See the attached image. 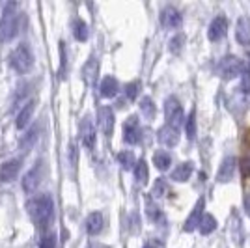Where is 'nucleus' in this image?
I'll use <instances>...</instances> for the list:
<instances>
[{
	"label": "nucleus",
	"mask_w": 250,
	"mask_h": 248,
	"mask_svg": "<svg viewBox=\"0 0 250 248\" xmlns=\"http://www.w3.org/2000/svg\"><path fill=\"white\" fill-rule=\"evenodd\" d=\"M26 209H28L32 222L40 229H45L52 220V215H54V202L49 194H40V196L32 198L26 204Z\"/></svg>",
	"instance_id": "1"
},
{
	"label": "nucleus",
	"mask_w": 250,
	"mask_h": 248,
	"mask_svg": "<svg viewBox=\"0 0 250 248\" xmlns=\"http://www.w3.org/2000/svg\"><path fill=\"white\" fill-rule=\"evenodd\" d=\"M19 32V10L17 4L10 2L2 11L0 17V40L2 41H11Z\"/></svg>",
	"instance_id": "2"
},
{
	"label": "nucleus",
	"mask_w": 250,
	"mask_h": 248,
	"mask_svg": "<svg viewBox=\"0 0 250 248\" xmlns=\"http://www.w3.org/2000/svg\"><path fill=\"white\" fill-rule=\"evenodd\" d=\"M10 65L17 73H21V75H24V73H28L32 69V65H34V56H32L30 47H28L26 43L19 45V47L10 54Z\"/></svg>",
	"instance_id": "3"
},
{
	"label": "nucleus",
	"mask_w": 250,
	"mask_h": 248,
	"mask_svg": "<svg viewBox=\"0 0 250 248\" xmlns=\"http://www.w3.org/2000/svg\"><path fill=\"white\" fill-rule=\"evenodd\" d=\"M219 75L224 79V81H229V79H235L243 73V62H241L237 56H226L219 62V67H217Z\"/></svg>",
	"instance_id": "4"
},
{
	"label": "nucleus",
	"mask_w": 250,
	"mask_h": 248,
	"mask_svg": "<svg viewBox=\"0 0 250 248\" xmlns=\"http://www.w3.org/2000/svg\"><path fill=\"white\" fill-rule=\"evenodd\" d=\"M165 118H167V124L172 127H179L183 122V108L177 101L176 97H168L167 103H165Z\"/></svg>",
	"instance_id": "5"
},
{
	"label": "nucleus",
	"mask_w": 250,
	"mask_h": 248,
	"mask_svg": "<svg viewBox=\"0 0 250 248\" xmlns=\"http://www.w3.org/2000/svg\"><path fill=\"white\" fill-rule=\"evenodd\" d=\"M42 174H43V166L36 165L26 176L22 177V190H24L26 194L36 192V188H38L40 183H42Z\"/></svg>",
	"instance_id": "6"
},
{
	"label": "nucleus",
	"mask_w": 250,
	"mask_h": 248,
	"mask_svg": "<svg viewBox=\"0 0 250 248\" xmlns=\"http://www.w3.org/2000/svg\"><path fill=\"white\" fill-rule=\"evenodd\" d=\"M157 140L167 147H174V145L179 142V129L177 127H172V125H163L157 133Z\"/></svg>",
	"instance_id": "7"
},
{
	"label": "nucleus",
	"mask_w": 250,
	"mask_h": 248,
	"mask_svg": "<svg viewBox=\"0 0 250 248\" xmlns=\"http://www.w3.org/2000/svg\"><path fill=\"white\" fill-rule=\"evenodd\" d=\"M81 140L88 149H92L95 145V127L90 116H84L81 122Z\"/></svg>",
	"instance_id": "8"
},
{
	"label": "nucleus",
	"mask_w": 250,
	"mask_h": 248,
	"mask_svg": "<svg viewBox=\"0 0 250 248\" xmlns=\"http://www.w3.org/2000/svg\"><path fill=\"white\" fill-rule=\"evenodd\" d=\"M124 140L131 145L140 140V125H138V118L136 116H131L124 124Z\"/></svg>",
	"instance_id": "9"
},
{
	"label": "nucleus",
	"mask_w": 250,
	"mask_h": 248,
	"mask_svg": "<svg viewBox=\"0 0 250 248\" xmlns=\"http://www.w3.org/2000/svg\"><path fill=\"white\" fill-rule=\"evenodd\" d=\"M226 32H228V21H226L224 15H219L217 19H213V22H211V26H209L208 30V38L211 41H219V40H222L226 36Z\"/></svg>",
	"instance_id": "10"
},
{
	"label": "nucleus",
	"mask_w": 250,
	"mask_h": 248,
	"mask_svg": "<svg viewBox=\"0 0 250 248\" xmlns=\"http://www.w3.org/2000/svg\"><path fill=\"white\" fill-rule=\"evenodd\" d=\"M97 118H99V129L103 135H110L112 129H114V112L110 110V106H101L99 112H97Z\"/></svg>",
	"instance_id": "11"
},
{
	"label": "nucleus",
	"mask_w": 250,
	"mask_h": 248,
	"mask_svg": "<svg viewBox=\"0 0 250 248\" xmlns=\"http://www.w3.org/2000/svg\"><path fill=\"white\" fill-rule=\"evenodd\" d=\"M235 159L233 157H226L220 165L219 172H217V181L220 183H229L233 179V174H235Z\"/></svg>",
	"instance_id": "12"
},
{
	"label": "nucleus",
	"mask_w": 250,
	"mask_h": 248,
	"mask_svg": "<svg viewBox=\"0 0 250 248\" xmlns=\"http://www.w3.org/2000/svg\"><path fill=\"white\" fill-rule=\"evenodd\" d=\"M204 206H206V202H204V198H200L198 204L194 206L192 213H190V217L187 218V222H185V226H183V229H185V231H192V229H196V227L200 226L202 217L206 215V213H204Z\"/></svg>",
	"instance_id": "13"
},
{
	"label": "nucleus",
	"mask_w": 250,
	"mask_h": 248,
	"mask_svg": "<svg viewBox=\"0 0 250 248\" xmlns=\"http://www.w3.org/2000/svg\"><path fill=\"white\" fill-rule=\"evenodd\" d=\"M235 40L239 45L247 47L250 45V19L249 17H239L237 26H235Z\"/></svg>",
	"instance_id": "14"
},
{
	"label": "nucleus",
	"mask_w": 250,
	"mask_h": 248,
	"mask_svg": "<svg viewBox=\"0 0 250 248\" xmlns=\"http://www.w3.org/2000/svg\"><path fill=\"white\" fill-rule=\"evenodd\" d=\"M19 170H21V161H19V159L8 161V163H4V165L0 166V179L10 183V181H13V179L17 177Z\"/></svg>",
	"instance_id": "15"
},
{
	"label": "nucleus",
	"mask_w": 250,
	"mask_h": 248,
	"mask_svg": "<svg viewBox=\"0 0 250 248\" xmlns=\"http://www.w3.org/2000/svg\"><path fill=\"white\" fill-rule=\"evenodd\" d=\"M161 22L167 26V28H179L181 26V15H179V11L176 8H172V6H168L163 10L161 13Z\"/></svg>",
	"instance_id": "16"
},
{
	"label": "nucleus",
	"mask_w": 250,
	"mask_h": 248,
	"mask_svg": "<svg viewBox=\"0 0 250 248\" xmlns=\"http://www.w3.org/2000/svg\"><path fill=\"white\" fill-rule=\"evenodd\" d=\"M101 229H103V215L99 211L90 213V217L86 218V231L90 235H99Z\"/></svg>",
	"instance_id": "17"
},
{
	"label": "nucleus",
	"mask_w": 250,
	"mask_h": 248,
	"mask_svg": "<svg viewBox=\"0 0 250 248\" xmlns=\"http://www.w3.org/2000/svg\"><path fill=\"white\" fill-rule=\"evenodd\" d=\"M34 106H36V103H34V101H28V103L24 104L21 110H19V114H17V122H15L19 129H24V127L28 125L32 114H34Z\"/></svg>",
	"instance_id": "18"
},
{
	"label": "nucleus",
	"mask_w": 250,
	"mask_h": 248,
	"mask_svg": "<svg viewBox=\"0 0 250 248\" xmlns=\"http://www.w3.org/2000/svg\"><path fill=\"white\" fill-rule=\"evenodd\" d=\"M192 170H194L192 163H181L177 168H174V172H172V179H174V181H179V183H183V181H187L188 177H190Z\"/></svg>",
	"instance_id": "19"
},
{
	"label": "nucleus",
	"mask_w": 250,
	"mask_h": 248,
	"mask_svg": "<svg viewBox=\"0 0 250 248\" xmlns=\"http://www.w3.org/2000/svg\"><path fill=\"white\" fill-rule=\"evenodd\" d=\"M118 88H120V84L114 77H104L103 83H101V95L103 97H114L118 93Z\"/></svg>",
	"instance_id": "20"
},
{
	"label": "nucleus",
	"mask_w": 250,
	"mask_h": 248,
	"mask_svg": "<svg viewBox=\"0 0 250 248\" xmlns=\"http://www.w3.org/2000/svg\"><path fill=\"white\" fill-rule=\"evenodd\" d=\"M215 227H217V220H215V217L206 213V215L202 217V222H200V226H198L200 233H202V235H209L211 231H215Z\"/></svg>",
	"instance_id": "21"
},
{
	"label": "nucleus",
	"mask_w": 250,
	"mask_h": 248,
	"mask_svg": "<svg viewBox=\"0 0 250 248\" xmlns=\"http://www.w3.org/2000/svg\"><path fill=\"white\" fill-rule=\"evenodd\" d=\"M135 177L138 183H142V185H146L147 183V177H149V172H147V165L146 161L142 159V161H138L135 166Z\"/></svg>",
	"instance_id": "22"
},
{
	"label": "nucleus",
	"mask_w": 250,
	"mask_h": 248,
	"mask_svg": "<svg viewBox=\"0 0 250 248\" xmlns=\"http://www.w3.org/2000/svg\"><path fill=\"white\" fill-rule=\"evenodd\" d=\"M153 163H155L159 170H168L170 165H172V159H170L167 151H157L155 155H153Z\"/></svg>",
	"instance_id": "23"
},
{
	"label": "nucleus",
	"mask_w": 250,
	"mask_h": 248,
	"mask_svg": "<svg viewBox=\"0 0 250 248\" xmlns=\"http://www.w3.org/2000/svg\"><path fill=\"white\" fill-rule=\"evenodd\" d=\"M73 34L77 41H86L88 40V26H86V22L77 19L73 24Z\"/></svg>",
	"instance_id": "24"
},
{
	"label": "nucleus",
	"mask_w": 250,
	"mask_h": 248,
	"mask_svg": "<svg viewBox=\"0 0 250 248\" xmlns=\"http://www.w3.org/2000/svg\"><path fill=\"white\" fill-rule=\"evenodd\" d=\"M140 110H142L144 118H147V120H151V118L155 116V104L151 101V97H144V99L140 101Z\"/></svg>",
	"instance_id": "25"
},
{
	"label": "nucleus",
	"mask_w": 250,
	"mask_h": 248,
	"mask_svg": "<svg viewBox=\"0 0 250 248\" xmlns=\"http://www.w3.org/2000/svg\"><path fill=\"white\" fill-rule=\"evenodd\" d=\"M95 73H97V60H95V58H90V62L86 63V67H84V81L88 84H92L94 83Z\"/></svg>",
	"instance_id": "26"
},
{
	"label": "nucleus",
	"mask_w": 250,
	"mask_h": 248,
	"mask_svg": "<svg viewBox=\"0 0 250 248\" xmlns=\"http://www.w3.org/2000/svg\"><path fill=\"white\" fill-rule=\"evenodd\" d=\"M185 131H187L188 140H194V136H196V114H194V110L188 114L187 122H185Z\"/></svg>",
	"instance_id": "27"
},
{
	"label": "nucleus",
	"mask_w": 250,
	"mask_h": 248,
	"mask_svg": "<svg viewBox=\"0 0 250 248\" xmlns=\"http://www.w3.org/2000/svg\"><path fill=\"white\" fill-rule=\"evenodd\" d=\"M118 161H120V165L124 166L125 170H129V168H135V166H136L135 155H133L131 151H122V153H118Z\"/></svg>",
	"instance_id": "28"
},
{
	"label": "nucleus",
	"mask_w": 250,
	"mask_h": 248,
	"mask_svg": "<svg viewBox=\"0 0 250 248\" xmlns=\"http://www.w3.org/2000/svg\"><path fill=\"white\" fill-rule=\"evenodd\" d=\"M183 41H185V36H183V34L174 36V38L170 40V51L174 52V54H177V52L181 51V47H183Z\"/></svg>",
	"instance_id": "29"
},
{
	"label": "nucleus",
	"mask_w": 250,
	"mask_h": 248,
	"mask_svg": "<svg viewBox=\"0 0 250 248\" xmlns=\"http://www.w3.org/2000/svg\"><path fill=\"white\" fill-rule=\"evenodd\" d=\"M138 90H140V83H131L125 86V95H127V99L129 101H135L136 95H138Z\"/></svg>",
	"instance_id": "30"
},
{
	"label": "nucleus",
	"mask_w": 250,
	"mask_h": 248,
	"mask_svg": "<svg viewBox=\"0 0 250 248\" xmlns=\"http://www.w3.org/2000/svg\"><path fill=\"white\" fill-rule=\"evenodd\" d=\"M65 67H67V49L65 43L60 41V75L65 77Z\"/></svg>",
	"instance_id": "31"
},
{
	"label": "nucleus",
	"mask_w": 250,
	"mask_h": 248,
	"mask_svg": "<svg viewBox=\"0 0 250 248\" xmlns=\"http://www.w3.org/2000/svg\"><path fill=\"white\" fill-rule=\"evenodd\" d=\"M167 181H165V179H163V177H159V179H157L155 181V185H153V190H151V194H153V196H163V194H165V192H167Z\"/></svg>",
	"instance_id": "32"
},
{
	"label": "nucleus",
	"mask_w": 250,
	"mask_h": 248,
	"mask_svg": "<svg viewBox=\"0 0 250 248\" xmlns=\"http://www.w3.org/2000/svg\"><path fill=\"white\" fill-rule=\"evenodd\" d=\"M40 247L42 248H56V239L54 235H45L42 239V243H40Z\"/></svg>",
	"instance_id": "33"
},
{
	"label": "nucleus",
	"mask_w": 250,
	"mask_h": 248,
	"mask_svg": "<svg viewBox=\"0 0 250 248\" xmlns=\"http://www.w3.org/2000/svg\"><path fill=\"white\" fill-rule=\"evenodd\" d=\"M147 215H149V217L155 220V218L161 217V211H159L155 206H151V204H149V206H147Z\"/></svg>",
	"instance_id": "34"
},
{
	"label": "nucleus",
	"mask_w": 250,
	"mask_h": 248,
	"mask_svg": "<svg viewBox=\"0 0 250 248\" xmlns=\"http://www.w3.org/2000/svg\"><path fill=\"white\" fill-rule=\"evenodd\" d=\"M144 248H153V247H151V245H146V247H144Z\"/></svg>",
	"instance_id": "35"
}]
</instances>
